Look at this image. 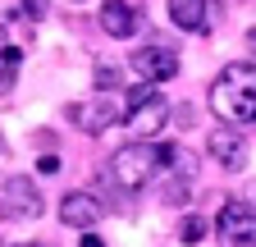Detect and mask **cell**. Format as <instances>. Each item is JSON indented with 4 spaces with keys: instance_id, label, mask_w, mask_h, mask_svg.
Listing matches in <instances>:
<instances>
[{
    "instance_id": "cell-1",
    "label": "cell",
    "mask_w": 256,
    "mask_h": 247,
    "mask_svg": "<svg viewBox=\"0 0 256 247\" xmlns=\"http://www.w3.org/2000/svg\"><path fill=\"white\" fill-rule=\"evenodd\" d=\"M206 101H210V114H220L224 124H252L256 119V64L252 60L224 64L206 92Z\"/></svg>"
},
{
    "instance_id": "cell-2",
    "label": "cell",
    "mask_w": 256,
    "mask_h": 247,
    "mask_svg": "<svg viewBox=\"0 0 256 247\" xmlns=\"http://www.w3.org/2000/svg\"><path fill=\"white\" fill-rule=\"evenodd\" d=\"M174 151L178 146H156V142H128V146H119L114 151V160H110V178L119 183V188H128V192H138V188H146V183L160 174V170H170L174 165Z\"/></svg>"
},
{
    "instance_id": "cell-3",
    "label": "cell",
    "mask_w": 256,
    "mask_h": 247,
    "mask_svg": "<svg viewBox=\"0 0 256 247\" xmlns=\"http://www.w3.org/2000/svg\"><path fill=\"white\" fill-rule=\"evenodd\" d=\"M42 210H46L42 188H37L28 174H14V178L0 183V220H10V224H28V220H37Z\"/></svg>"
},
{
    "instance_id": "cell-4",
    "label": "cell",
    "mask_w": 256,
    "mask_h": 247,
    "mask_svg": "<svg viewBox=\"0 0 256 247\" xmlns=\"http://www.w3.org/2000/svg\"><path fill=\"white\" fill-rule=\"evenodd\" d=\"M224 247H256V206L252 202H224L220 210V220H215Z\"/></svg>"
},
{
    "instance_id": "cell-5",
    "label": "cell",
    "mask_w": 256,
    "mask_h": 247,
    "mask_svg": "<svg viewBox=\"0 0 256 247\" xmlns=\"http://www.w3.org/2000/svg\"><path fill=\"white\" fill-rule=\"evenodd\" d=\"M124 124H128V138H138V142H151L156 133H165V124H170V106H165V96H146V101H138V106H128V114H124Z\"/></svg>"
},
{
    "instance_id": "cell-6",
    "label": "cell",
    "mask_w": 256,
    "mask_h": 247,
    "mask_svg": "<svg viewBox=\"0 0 256 247\" xmlns=\"http://www.w3.org/2000/svg\"><path fill=\"white\" fill-rule=\"evenodd\" d=\"M128 69L146 82H165V78H178V55L170 46H138L128 55Z\"/></svg>"
},
{
    "instance_id": "cell-7",
    "label": "cell",
    "mask_w": 256,
    "mask_h": 247,
    "mask_svg": "<svg viewBox=\"0 0 256 247\" xmlns=\"http://www.w3.org/2000/svg\"><path fill=\"white\" fill-rule=\"evenodd\" d=\"M206 151H210V160L224 165V170H242L247 165V142L238 133H229V128H215L206 138Z\"/></svg>"
},
{
    "instance_id": "cell-8",
    "label": "cell",
    "mask_w": 256,
    "mask_h": 247,
    "mask_svg": "<svg viewBox=\"0 0 256 247\" xmlns=\"http://www.w3.org/2000/svg\"><path fill=\"white\" fill-rule=\"evenodd\" d=\"M69 119H74V128H82V133L96 138V133H106L119 114H114L110 101H74V106H69Z\"/></svg>"
},
{
    "instance_id": "cell-9",
    "label": "cell",
    "mask_w": 256,
    "mask_h": 247,
    "mask_svg": "<svg viewBox=\"0 0 256 247\" xmlns=\"http://www.w3.org/2000/svg\"><path fill=\"white\" fill-rule=\"evenodd\" d=\"M101 220V202H96L92 192H69L60 202V224H69V229H87Z\"/></svg>"
},
{
    "instance_id": "cell-10",
    "label": "cell",
    "mask_w": 256,
    "mask_h": 247,
    "mask_svg": "<svg viewBox=\"0 0 256 247\" xmlns=\"http://www.w3.org/2000/svg\"><path fill=\"white\" fill-rule=\"evenodd\" d=\"M138 23H142V14L133 10V0H106L101 5V28L110 37H133Z\"/></svg>"
},
{
    "instance_id": "cell-11",
    "label": "cell",
    "mask_w": 256,
    "mask_h": 247,
    "mask_svg": "<svg viewBox=\"0 0 256 247\" xmlns=\"http://www.w3.org/2000/svg\"><path fill=\"white\" fill-rule=\"evenodd\" d=\"M170 18L183 32H210V0H170Z\"/></svg>"
},
{
    "instance_id": "cell-12",
    "label": "cell",
    "mask_w": 256,
    "mask_h": 247,
    "mask_svg": "<svg viewBox=\"0 0 256 247\" xmlns=\"http://www.w3.org/2000/svg\"><path fill=\"white\" fill-rule=\"evenodd\" d=\"M18 69H23V50H18L5 32H0V92H10V87H14Z\"/></svg>"
},
{
    "instance_id": "cell-13",
    "label": "cell",
    "mask_w": 256,
    "mask_h": 247,
    "mask_svg": "<svg viewBox=\"0 0 256 247\" xmlns=\"http://www.w3.org/2000/svg\"><path fill=\"white\" fill-rule=\"evenodd\" d=\"M206 234H210V224H206V220H197V215H188L183 229H178V238H183V242H202Z\"/></svg>"
},
{
    "instance_id": "cell-14",
    "label": "cell",
    "mask_w": 256,
    "mask_h": 247,
    "mask_svg": "<svg viewBox=\"0 0 256 247\" xmlns=\"http://www.w3.org/2000/svg\"><path fill=\"white\" fill-rule=\"evenodd\" d=\"M96 87H101V92H114L119 87V69L114 64H96Z\"/></svg>"
},
{
    "instance_id": "cell-15",
    "label": "cell",
    "mask_w": 256,
    "mask_h": 247,
    "mask_svg": "<svg viewBox=\"0 0 256 247\" xmlns=\"http://www.w3.org/2000/svg\"><path fill=\"white\" fill-rule=\"evenodd\" d=\"M18 5H23L28 18H46V14H50V0H18Z\"/></svg>"
},
{
    "instance_id": "cell-16",
    "label": "cell",
    "mask_w": 256,
    "mask_h": 247,
    "mask_svg": "<svg viewBox=\"0 0 256 247\" xmlns=\"http://www.w3.org/2000/svg\"><path fill=\"white\" fill-rule=\"evenodd\" d=\"M170 119H178V124H183V128H188V124H192V119H197V114H192V106H178V110H174Z\"/></svg>"
},
{
    "instance_id": "cell-17",
    "label": "cell",
    "mask_w": 256,
    "mask_h": 247,
    "mask_svg": "<svg viewBox=\"0 0 256 247\" xmlns=\"http://www.w3.org/2000/svg\"><path fill=\"white\" fill-rule=\"evenodd\" d=\"M37 170H42V174H55V170H60V156H42Z\"/></svg>"
},
{
    "instance_id": "cell-18",
    "label": "cell",
    "mask_w": 256,
    "mask_h": 247,
    "mask_svg": "<svg viewBox=\"0 0 256 247\" xmlns=\"http://www.w3.org/2000/svg\"><path fill=\"white\" fill-rule=\"evenodd\" d=\"M78 247H106V242L96 238V234H82V242H78Z\"/></svg>"
},
{
    "instance_id": "cell-19",
    "label": "cell",
    "mask_w": 256,
    "mask_h": 247,
    "mask_svg": "<svg viewBox=\"0 0 256 247\" xmlns=\"http://www.w3.org/2000/svg\"><path fill=\"white\" fill-rule=\"evenodd\" d=\"M5 156H10V142H5V133H0V165H5Z\"/></svg>"
},
{
    "instance_id": "cell-20",
    "label": "cell",
    "mask_w": 256,
    "mask_h": 247,
    "mask_svg": "<svg viewBox=\"0 0 256 247\" xmlns=\"http://www.w3.org/2000/svg\"><path fill=\"white\" fill-rule=\"evenodd\" d=\"M247 50L256 55V28H252V32H247Z\"/></svg>"
},
{
    "instance_id": "cell-21",
    "label": "cell",
    "mask_w": 256,
    "mask_h": 247,
    "mask_svg": "<svg viewBox=\"0 0 256 247\" xmlns=\"http://www.w3.org/2000/svg\"><path fill=\"white\" fill-rule=\"evenodd\" d=\"M18 247H42V242H18Z\"/></svg>"
}]
</instances>
